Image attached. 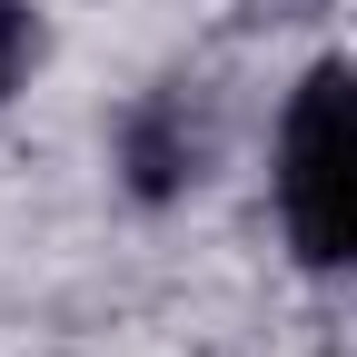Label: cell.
<instances>
[{
    "label": "cell",
    "instance_id": "3957f363",
    "mask_svg": "<svg viewBox=\"0 0 357 357\" xmlns=\"http://www.w3.org/2000/svg\"><path fill=\"white\" fill-rule=\"evenodd\" d=\"M30 60H40V10H30V0H0V100L20 89Z\"/></svg>",
    "mask_w": 357,
    "mask_h": 357
},
{
    "label": "cell",
    "instance_id": "6da1fadb",
    "mask_svg": "<svg viewBox=\"0 0 357 357\" xmlns=\"http://www.w3.org/2000/svg\"><path fill=\"white\" fill-rule=\"evenodd\" d=\"M278 238L298 268H357V60H318L278 109Z\"/></svg>",
    "mask_w": 357,
    "mask_h": 357
},
{
    "label": "cell",
    "instance_id": "7a4b0ae2",
    "mask_svg": "<svg viewBox=\"0 0 357 357\" xmlns=\"http://www.w3.org/2000/svg\"><path fill=\"white\" fill-rule=\"evenodd\" d=\"M119 169H129V189H139V199H178V189L199 178V119H189L178 89H159V100L129 109V129H119Z\"/></svg>",
    "mask_w": 357,
    "mask_h": 357
}]
</instances>
